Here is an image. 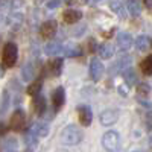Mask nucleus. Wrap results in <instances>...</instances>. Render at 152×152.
Segmentation results:
<instances>
[{"instance_id":"nucleus-1","label":"nucleus","mask_w":152,"mask_h":152,"mask_svg":"<svg viewBox=\"0 0 152 152\" xmlns=\"http://www.w3.org/2000/svg\"><path fill=\"white\" fill-rule=\"evenodd\" d=\"M59 138H61L62 145H66V146H76V145H79L82 142L84 132H82L81 128H78V126L69 125V126H66V128L61 131Z\"/></svg>"},{"instance_id":"nucleus-2","label":"nucleus","mask_w":152,"mask_h":152,"mask_svg":"<svg viewBox=\"0 0 152 152\" xmlns=\"http://www.w3.org/2000/svg\"><path fill=\"white\" fill-rule=\"evenodd\" d=\"M102 146L108 152H119L122 148V140L120 135L116 131H107L102 137Z\"/></svg>"},{"instance_id":"nucleus-3","label":"nucleus","mask_w":152,"mask_h":152,"mask_svg":"<svg viewBox=\"0 0 152 152\" xmlns=\"http://www.w3.org/2000/svg\"><path fill=\"white\" fill-rule=\"evenodd\" d=\"M17 58H18L17 44L15 43H6L5 47H3V55H2L5 67H14L15 62H17Z\"/></svg>"},{"instance_id":"nucleus-4","label":"nucleus","mask_w":152,"mask_h":152,"mask_svg":"<svg viewBox=\"0 0 152 152\" xmlns=\"http://www.w3.org/2000/svg\"><path fill=\"white\" fill-rule=\"evenodd\" d=\"M9 125L14 131H23V128L26 126V113L23 110H15L11 116Z\"/></svg>"},{"instance_id":"nucleus-5","label":"nucleus","mask_w":152,"mask_h":152,"mask_svg":"<svg viewBox=\"0 0 152 152\" xmlns=\"http://www.w3.org/2000/svg\"><path fill=\"white\" fill-rule=\"evenodd\" d=\"M131 62H132V58H131L129 55H123L122 58H119V59L111 66V69H110V75L113 76V75H117V73H123L126 69H129Z\"/></svg>"},{"instance_id":"nucleus-6","label":"nucleus","mask_w":152,"mask_h":152,"mask_svg":"<svg viewBox=\"0 0 152 152\" xmlns=\"http://www.w3.org/2000/svg\"><path fill=\"white\" fill-rule=\"evenodd\" d=\"M99 120H100V125H104V126H113L119 120V111L113 110V108L104 110L99 116Z\"/></svg>"},{"instance_id":"nucleus-7","label":"nucleus","mask_w":152,"mask_h":152,"mask_svg":"<svg viewBox=\"0 0 152 152\" xmlns=\"http://www.w3.org/2000/svg\"><path fill=\"white\" fill-rule=\"evenodd\" d=\"M58 31V23L55 20H47L41 24L40 28V34L43 38H46V40H50V38H53L55 34Z\"/></svg>"},{"instance_id":"nucleus-8","label":"nucleus","mask_w":152,"mask_h":152,"mask_svg":"<svg viewBox=\"0 0 152 152\" xmlns=\"http://www.w3.org/2000/svg\"><path fill=\"white\" fill-rule=\"evenodd\" d=\"M104 70H105V67H104L102 62H100L99 58H93L90 61V76H91L93 81H99L102 78Z\"/></svg>"},{"instance_id":"nucleus-9","label":"nucleus","mask_w":152,"mask_h":152,"mask_svg":"<svg viewBox=\"0 0 152 152\" xmlns=\"http://www.w3.org/2000/svg\"><path fill=\"white\" fill-rule=\"evenodd\" d=\"M78 116H79V122L82 126H90L93 122V113L91 108L87 105H81L78 108Z\"/></svg>"},{"instance_id":"nucleus-10","label":"nucleus","mask_w":152,"mask_h":152,"mask_svg":"<svg viewBox=\"0 0 152 152\" xmlns=\"http://www.w3.org/2000/svg\"><path fill=\"white\" fill-rule=\"evenodd\" d=\"M66 102V91L64 87H58L56 90L52 93V104L55 107V110H59Z\"/></svg>"},{"instance_id":"nucleus-11","label":"nucleus","mask_w":152,"mask_h":152,"mask_svg":"<svg viewBox=\"0 0 152 152\" xmlns=\"http://www.w3.org/2000/svg\"><path fill=\"white\" fill-rule=\"evenodd\" d=\"M132 37L128 34V32H120L117 35V46L119 49L122 50V52H125V50H128L131 46H132Z\"/></svg>"},{"instance_id":"nucleus-12","label":"nucleus","mask_w":152,"mask_h":152,"mask_svg":"<svg viewBox=\"0 0 152 152\" xmlns=\"http://www.w3.org/2000/svg\"><path fill=\"white\" fill-rule=\"evenodd\" d=\"M62 18H64V21L69 23V24L78 23L82 18V12L78 11V9H66L62 12Z\"/></svg>"},{"instance_id":"nucleus-13","label":"nucleus","mask_w":152,"mask_h":152,"mask_svg":"<svg viewBox=\"0 0 152 152\" xmlns=\"http://www.w3.org/2000/svg\"><path fill=\"white\" fill-rule=\"evenodd\" d=\"M125 0H111L110 2V9L113 12L120 17V18H126V9H125Z\"/></svg>"},{"instance_id":"nucleus-14","label":"nucleus","mask_w":152,"mask_h":152,"mask_svg":"<svg viewBox=\"0 0 152 152\" xmlns=\"http://www.w3.org/2000/svg\"><path fill=\"white\" fill-rule=\"evenodd\" d=\"M29 131L34 132L38 138H40V137H46L49 134V125L46 122H35Z\"/></svg>"},{"instance_id":"nucleus-15","label":"nucleus","mask_w":152,"mask_h":152,"mask_svg":"<svg viewBox=\"0 0 152 152\" xmlns=\"http://www.w3.org/2000/svg\"><path fill=\"white\" fill-rule=\"evenodd\" d=\"M62 49H64V46H62L59 41H50V43H47V44H46L44 52H46V55L55 56V55L62 53Z\"/></svg>"},{"instance_id":"nucleus-16","label":"nucleus","mask_w":152,"mask_h":152,"mask_svg":"<svg viewBox=\"0 0 152 152\" xmlns=\"http://www.w3.org/2000/svg\"><path fill=\"white\" fill-rule=\"evenodd\" d=\"M114 52H116V49H114V46L110 44V43L100 44V46L97 47V53H99V56L102 58V59H110V58L114 55Z\"/></svg>"},{"instance_id":"nucleus-17","label":"nucleus","mask_w":152,"mask_h":152,"mask_svg":"<svg viewBox=\"0 0 152 152\" xmlns=\"http://www.w3.org/2000/svg\"><path fill=\"white\" fill-rule=\"evenodd\" d=\"M35 73H37V67L34 66V62H28L26 66H23L21 69V78L24 81H31L35 78Z\"/></svg>"},{"instance_id":"nucleus-18","label":"nucleus","mask_w":152,"mask_h":152,"mask_svg":"<svg viewBox=\"0 0 152 152\" xmlns=\"http://www.w3.org/2000/svg\"><path fill=\"white\" fill-rule=\"evenodd\" d=\"M46 108H47V105H46V99H44L43 96L38 94V96L34 99V111L38 114V116H43L44 111H46Z\"/></svg>"},{"instance_id":"nucleus-19","label":"nucleus","mask_w":152,"mask_h":152,"mask_svg":"<svg viewBox=\"0 0 152 152\" xmlns=\"http://www.w3.org/2000/svg\"><path fill=\"white\" fill-rule=\"evenodd\" d=\"M151 44H152V41L149 40L148 35H140V37H137V40H135V47H137V50H140V52H146Z\"/></svg>"},{"instance_id":"nucleus-20","label":"nucleus","mask_w":152,"mask_h":152,"mask_svg":"<svg viewBox=\"0 0 152 152\" xmlns=\"http://www.w3.org/2000/svg\"><path fill=\"white\" fill-rule=\"evenodd\" d=\"M126 8H128L129 14L132 17H137V15L142 14V5L138 0H128V2H126Z\"/></svg>"},{"instance_id":"nucleus-21","label":"nucleus","mask_w":152,"mask_h":152,"mask_svg":"<svg viewBox=\"0 0 152 152\" xmlns=\"http://www.w3.org/2000/svg\"><path fill=\"white\" fill-rule=\"evenodd\" d=\"M49 66H50V67H49V69H50V73H52L53 76H59L61 72H62V58H55V59H52Z\"/></svg>"},{"instance_id":"nucleus-22","label":"nucleus","mask_w":152,"mask_h":152,"mask_svg":"<svg viewBox=\"0 0 152 152\" xmlns=\"http://www.w3.org/2000/svg\"><path fill=\"white\" fill-rule=\"evenodd\" d=\"M41 87H43V81L41 79H37V81H34L29 87H28V94L29 96H38V94H40V90H41Z\"/></svg>"},{"instance_id":"nucleus-23","label":"nucleus","mask_w":152,"mask_h":152,"mask_svg":"<svg viewBox=\"0 0 152 152\" xmlns=\"http://www.w3.org/2000/svg\"><path fill=\"white\" fill-rule=\"evenodd\" d=\"M62 53L66 56H79L82 53V50L79 46H73V44H69V46H64L62 49Z\"/></svg>"},{"instance_id":"nucleus-24","label":"nucleus","mask_w":152,"mask_h":152,"mask_svg":"<svg viewBox=\"0 0 152 152\" xmlns=\"http://www.w3.org/2000/svg\"><path fill=\"white\" fill-rule=\"evenodd\" d=\"M122 75H123V78H125V82L128 84V85H134L137 82V75H135V72H134L132 67L126 69Z\"/></svg>"},{"instance_id":"nucleus-25","label":"nucleus","mask_w":152,"mask_h":152,"mask_svg":"<svg viewBox=\"0 0 152 152\" xmlns=\"http://www.w3.org/2000/svg\"><path fill=\"white\" fill-rule=\"evenodd\" d=\"M3 151L5 152H18V142L17 138H8L3 145Z\"/></svg>"},{"instance_id":"nucleus-26","label":"nucleus","mask_w":152,"mask_h":152,"mask_svg":"<svg viewBox=\"0 0 152 152\" xmlns=\"http://www.w3.org/2000/svg\"><path fill=\"white\" fill-rule=\"evenodd\" d=\"M140 67H142V72H143L145 75H152V55L146 56V58L142 61Z\"/></svg>"},{"instance_id":"nucleus-27","label":"nucleus","mask_w":152,"mask_h":152,"mask_svg":"<svg viewBox=\"0 0 152 152\" xmlns=\"http://www.w3.org/2000/svg\"><path fill=\"white\" fill-rule=\"evenodd\" d=\"M137 93L140 94V96H143V97H148L149 96V93H151V87L148 85V84H138L137 85Z\"/></svg>"},{"instance_id":"nucleus-28","label":"nucleus","mask_w":152,"mask_h":152,"mask_svg":"<svg viewBox=\"0 0 152 152\" xmlns=\"http://www.w3.org/2000/svg\"><path fill=\"white\" fill-rule=\"evenodd\" d=\"M37 143H38V137H37L34 132L28 131V134H26V145L31 146V148H35Z\"/></svg>"},{"instance_id":"nucleus-29","label":"nucleus","mask_w":152,"mask_h":152,"mask_svg":"<svg viewBox=\"0 0 152 152\" xmlns=\"http://www.w3.org/2000/svg\"><path fill=\"white\" fill-rule=\"evenodd\" d=\"M8 105H9V94H8V91H5L2 94V107H0V113H5L8 110Z\"/></svg>"},{"instance_id":"nucleus-30","label":"nucleus","mask_w":152,"mask_h":152,"mask_svg":"<svg viewBox=\"0 0 152 152\" xmlns=\"http://www.w3.org/2000/svg\"><path fill=\"white\" fill-rule=\"evenodd\" d=\"M61 2H62V0H49V2H47V8L49 9H55V8H58L61 5Z\"/></svg>"},{"instance_id":"nucleus-31","label":"nucleus","mask_w":152,"mask_h":152,"mask_svg":"<svg viewBox=\"0 0 152 152\" xmlns=\"http://www.w3.org/2000/svg\"><path fill=\"white\" fill-rule=\"evenodd\" d=\"M143 2H145V6L148 9H152V0H143Z\"/></svg>"},{"instance_id":"nucleus-32","label":"nucleus","mask_w":152,"mask_h":152,"mask_svg":"<svg viewBox=\"0 0 152 152\" xmlns=\"http://www.w3.org/2000/svg\"><path fill=\"white\" fill-rule=\"evenodd\" d=\"M113 34H114V29H110V32H104V34H102V37H105V38H110Z\"/></svg>"},{"instance_id":"nucleus-33","label":"nucleus","mask_w":152,"mask_h":152,"mask_svg":"<svg viewBox=\"0 0 152 152\" xmlns=\"http://www.w3.org/2000/svg\"><path fill=\"white\" fill-rule=\"evenodd\" d=\"M143 107H146V108H152V102H146V100H142L140 102Z\"/></svg>"},{"instance_id":"nucleus-34","label":"nucleus","mask_w":152,"mask_h":152,"mask_svg":"<svg viewBox=\"0 0 152 152\" xmlns=\"http://www.w3.org/2000/svg\"><path fill=\"white\" fill-rule=\"evenodd\" d=\"M5 131H6V128H5V125H3L2 122H0V134H3Z\"/></svg>"},{"instance_id":"nucleus-35","label":"nucleus","mask_w":152,"mask_h":152,"mask_svg":"<svg viewBox=\"0 0 152 152\" xmlns=\"http://www.w3.org/2000/svg\"><path fill=\"white\" fill-rule=\"evenodd\" d=\"M3 75H5V69L0 66V78H3Z\"/></svg>"},{"instance_id":"nucleus-36","label":"nucleus","mask_w":152,"mask_h":152,"mask_svg":"<svg viewBox=\"0 0 152 152\" xmlns=\"http://www.w3.org/2000/svg\"><path fill=\"white\" fill-rule=\"evenodd\" d=\"M56 152H69V151H66V149H58Z\"/></svg>"},{"instance_id":"nucleus-37","label":"nucleus","mask_w":152,"mask_h":152,"mask_svg":"<svg viewBox=\"0 0 152 152\" xmlns=\"http://www.w3.org/2000/svg\"><path fill=\"white\" fill-rule=\"evenodd\" d=\"M91 2H93V3H97V2H100V0H91Z\"/></svg>"}]
</instances>
